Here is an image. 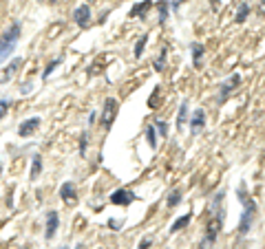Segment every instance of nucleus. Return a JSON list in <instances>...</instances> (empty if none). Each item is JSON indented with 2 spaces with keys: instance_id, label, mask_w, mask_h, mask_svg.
I'll list each match as a JSON object with an SVG mask.
<instances>
[{
  "instance_id": "f257e3e1",
  "label": "nucleus",
  "mask_w": 265,
  "mask_h": 249,
  "mask_svg": "<svg viewBox=\"0 0 265 249\" xmlns=\"http://www.w3.org/2000/svg\"><path fill=\"white\" fill-rule=\"evenodd\" d=\"M223 196L225 192L221 190L214 194L212 203H210V214H208V225H206V234H203L201 242H199V249H212V245L217 242L221 229H223V207H221V203H223Z\"/></svg>"
},
{
  "instance_id": "f03ea898",
  "label": "nucleus",
  "mask_w": 265,
  "mask_h": 249,
  "mask_svg": "<svg viewBox=\"0 0 265 249\" xmlns=\"http://www.w3.org/2000/svg\"><path fill=\"white\" fill-rule=\"evenodd\" d=\"M236 196H239L241 205H243V212H241V220H239V238H245L247 234H250L254 220H256V201L254 198H250V194H247V187L245 183L239 185V190H236Z\"/></svg>"
},
{
  "instance_id": "7ed1b4c3",
  "label": "nucleus",
  "mask_w": 265,
  "mask_h": 249,
  "mask_svg": "<svg viewBox=\"0 0 265 249\" xmlns=\"http://www.w3.org/2000/svg\"><path fill=\"white\" fill-rule=\"evenodd\" d=\"M20 33H22L20 22H14V25L0 36V64L16 51V44H18V40H20Z\"/></svg>"
},
{
  "instance_id": "20e7f679",
  "label": "nucleus",
  "mask_w": 265,
  "mask_h": 249,
  "mask_svg": "<svg viewBox=\"0 0 265 249\" xmlns=\"http://www.w3.org/2000/svg\"><path fill=\"white\" fill-rule=\"evenodd\" d=\"M117 110H119V104H117V99L115 97H108L106 102H104V110H102V126L104 128H110V126L115 124V117H117Z\"/></svg>"
},
{
  "instance_id": "39448f33",
  "label": "nucleus",
  "mask_w": 265,
  "mask_h": 249,
  "mask_svg": "<svg viewBox=\"0 0 265 249\" xmlns=\"http://www.w3.org/2000/svg\"><path fill=\"white\" fill-rule=\"evenodd\" d=\"M239 84H241V75H239V73H232L228 80H225L223 84L219 86V88H221V91H219V104H225V102H228V99L232 97V93L239 88Z\"/></svg>"
},
{
  "instance_id": "423d86ee",
  "label": "nucleus",
  "mask_w": 265,
  "mask_h": 249,
  "mask_svg": "<svg viewBox=\"0 0 265 249\" xmlns=\"http://www.w3.org/2000/svg\"><path fill=\"white\" fill-rule=\"evenodd\" d=\"M132 201H137V194L130 190H126V187H119V190H115L113 194H110V203H113V205L126 207V205H130Z\"/></svg>"
},
{
  "instance_id": "0eeeda50",
  "label": "nucleus",
  "mask_w": 265,
  "mask_h": 249,
  "mask_svg": "<svg viewBox=\"0 0 265 249\" xmlns=\"http://www.w3.org/2000/svg\"><path fill=\"white\" fill-rule=\"evenodd\" d=\"M73 20L80 29H86L91 25V7L88 5H80L75 11H73Z\"/></svg>"
},
{
  "instance_id": "6e6552de",
  "label": "nucleus",
  "mask_w": 265,
  "mask_h": 249,
  "mask_svg": "<svg viewBox=\"0 0 265 249\" xmlns=\"http://www.w3.org/2000/svg\"><path fill=\"white\" fill-rule=\"evenodd\" d=\"M203 128H206V110L203 108H197L190 117V132L192 135H199Z\"/></svg>"
},
{
  "instance_id": "1a4fd4ad",
  "label": "nucleus",
  "mask_w": 265,
  "mask_h": 249,
  "mask_svg": "<svg viewBox=\"0 0 265 249\" xmlns=\"http://www.w3.org/2000/svg\"><path fill=\"white\" fill-rule=\"evenodd\" d=\"M38 128H40V117L25 119V121H22V124L18 126V135H20V137H31Z\"/></svg>"
},
{
  "instance_id": "9d476101",
  "label": "nucleus",
  "mask_w": 265,
  "mask_h": 249,
  "mask_svg": "<svg viewBox=\"0 0 265 249\" xmlns=\"http://www.w3.org/2000/svg\"><path fill=\"white\" fill-rule=\"evenodd\" d=\"M60 198H62L64 203H75L77 201V192H75V183H71V181H66L60 187Z\"/></svg>"
},
{
  "instance_id": "9b49d317",
  "label": "nucleus",
  "mask_w": 265,
  "mask_h": 249,
  "mask_svg": "<svg viewBox=\"0 0 265 249\" xmlns=\"http://www.w3.org/2000/svg\"><path fill=\"white\" fill-rule=\"evenodd\" d=\"M190 51H192V66H195V69H201V64H203V53H206L203 44H201V42H192V44H190Z\"/></svg>"
},
{
  "instance_id": "f8f14e48",
  "label": "nucleus",
  "mask_w": 265,
  "mask_h": 249,
  "mask_svg": "<svg viewBox=\"0 0 265 249\" xmlns=\"http://www.w3.org/2000/svg\"><path fill=\"white\" fill-rule=\"evenodd\" d=\"M58 231V212H47V231H44V238L51 240Z\"/></svg>"
},
{
  "instance_id": "ddd939ff",
  "label": "nucleus",
  "mask_w": 265,
  "mask_h": 249,
  "mask_svg": "<svg viewBox=\"0 0 265 249\" xmlns=\"http://www.w3.org/2000/svg\"><path fill=\"white\" fill-rule=\"evenodd\" d=\"M153 7V0H142V3H137L135 7L130 9V18H144V16H146V11Z\"/></svg>"
},
{
  "instance_id": "4468645a",
  "label": "nucleus",
  "mask_w": 265,
  "mask_h": 249,
  "mask_svg": "<svg viewBox=\"0 0 265 249\" xmlns=\"http://www.w3.org/2000/svg\"><path fill=\"white\" fill-rule=\"evenodd\" d=\"M20 64H22V60H20V58H14V60H11V62H9V66H7V69H5V73L0 75V82H9L11 77L16 75V71L20 69Z\"/></svg>"
},
{
  "instance_id": "2eb2a0df",
  "label": "nucleus",
  "mask_w": 265,
  "mask_h": 249,
  "mask_svg": "<svg viewBox=\"0 0 265 249\" xmlns=\"http://www.w3.org/2000/svg\"><path fill=\"white\" fill-rule=\"evenodd\" d=\"M190 220H192V214L190 212L184 214V216H179L173 225H170V234H177V231H181L184 227H188V225H190Z\"/></svg>"
},
{
  "instance_id": "dca6fc26",
  "label": "nucleus",
  "mask_w": 265,
  "mask_h": 249,
  "mask_svg": "<svg viewBox=\"0 0 265 249\" xmlns=\"http://www.w3.org/2000/svg\"><path fill=\"white\" fill-rule=\"evenodd\" d=\"M40 172H42V157H40V154H33V161H31V172H29L31 181H36L38 176H40Z\"/></svg>"
},
{
  "instance_id": "f3484780",
  "label": "nucleus",
  "mask_w": 265,
  "mask_h": 249,
  "mask_svg": "<svg viewBox=\"0 0 265 249\" xmlns=\"http://www.w3.org/2000/svg\"><path fill=\"white\" fill-rule=\"evenodd\" d=\"M186 119H188V99H186V102H181L179 113H177V130H184Z\"/></svg>"
},
{
  "instance_id": "a211bd4d",
  "label": "nucleus",
  "mask_w": 265,
  "mask_h": 249,
  "mask_svg": "<svg viewBox=\"0 0 265 249\" xmlns=\"http://www.w3.org/2000/svg\"><path fill=\"white\" fill-rule=\"evenodd\" d=\"M157 11H159V25H166V20H168V11H170V3H168V0H159V3H157Z\"/></svg>"
},
{
  "instance_id": "6ab92c4d",
  "label": "nucleus",
  "mask_w": 265,
  "mask_h": 249,
  "mask_svg": "<svg viewBox=\"0 0 265 249\" xmlns=\"http://www.w3.org/2000/svg\"><path fill=\"white\" fill-rule=\"evenodd\" d=\"M247 16H250V5H247V3H241V5H239V11H236V16H234V20L239 22V25H243V22L247 20Z\"/></svg>"
},
{
  "instance_id": "aec40b11",
  "label": "nucleus",
  "mask_w": 265,
  "mask_h": 249,
  "mask_svg": "<svg viewBox=\"0 0 265 249\" xmlns=\"http://www.w3.org/2000/svg\"><path fill=\"white\" fill-rule=\"evenodd\" d=\"M146 141H148V146L153 148H157V130H155V124H151V126H146Z\"/></svg>"
},
{
  "instance_id": "412c9836",
  "label": "nucleus",
  "mask_w": 265,
  "mask_h": 249,
  "mask_svg": "<svg viewBox=\"0 0 265 249\" xmlns=\"http://www.w3.org/2000/svg\"><path fill=\"white\" fill-rule=\"evenodd\" d=\"M166 58H168V49H162V51H159V58L155 60V71H159V73H162L164 71V66H166Z\"/></svg>"
},
{
  "instance_id": "4be33fe9",
  "label": "nucleus",
  "mask_w": 265,
  "mask_h": 249,
  "mask_svg": "<svg viewBox=\"0 0 265 249\" xmlns=\"http://www.w3.org/2000/svg\"><path fill=\"white\" fill-rule=\"evenodd\" d=\"M179 203H181V192L179 190H173L168 194V198H166V205H168V207H177Z\"/></svg>"
},
{
  "instance_id": "5701e85b",
  "label": "nucleus",
  "mask_w": 265,
  "mask_h": 249,
  "mask_svg": "<svg viewBox=\"0 0 265 249\" xmlns=\"http://www.w3.org/2000/svg\"><path fill=\"white\" fill-rule=\"evenodd\" d=\"M146 42H148V36H140V40H137V44H135V60H140L144 55V47H146Z\"/></svg>"
},
{
  "instance_id": "b1692460",
  "label": "nucleus",
  "mask_w": 265,
  "mask_h": 249,
  "mask_svg": "<svg viewBox=\"0 0 265 249\" xmlns=\"http://www.w3.org/2000/svg\"><path fill=\"white\" fill-rule=\"evenodd\" d=\"M60 62H62V60H60V58H55V60H51V62H49V66H47V69H44V71H42V80H49V75H51V73H53V69H55V66H58Z\"/></svg>"
},
{
  "instance_id": "393cba45",
  "label": "nucleus",
  "mask_w": 265,
  "mask_h": 249,
  "mask_svg": "<svg viewBox=\"0 0 265 249\" xmlns=\"http://www.w3.org/2000/svg\"><path fill=\"white\" fill-rule=\"evenodd\" d=\"M155 130H157L162 137H168V124H166V121H162V119L155 121Z\"/></svg>"
},
{
  "instance_id": "a878e982",
  "label": "nucleus",
  "mask_w": 265,
  "mask_h": 249,
  "mask_svg": "<svg viewBox=\"0 0 265 249\" xmlns=\"http://www.w3.org/2000/svg\"><path fill=\"white\" fill-rule=\"evenodd\" d=\"M9 108H11V102H9V99H0V119H3L5 115L9 113Z\"/></svg>"
},
{
  "instance_id": "bb28decb",
  "label": "nucleus",
  "mask_w": 265,
  "mask_h": 249,
  "mask_svg": "<svg viewBox=\"0 0 265 249\" xmlns=\"http://www.w3.org/2000/svg\"><path fill=\"white\" fill-rule=\"evenodd\" d=\"M151 247H153V240L148 238V236H146V238H142L140 245H137V249H151Z\"/></svg>"
},
{
  "instance_id": "cd10ccee",
  "label": "nucleus",
  "mask_w": 265,
  "mask_h": 249,
  "mask_svg": "<svg viewBox=\"0 0 265 249\" xmlns=\"http://www.w3.org/2000/svg\"><path fill=\"white\" fill-rule=\"evenodd\" d=\"M121 225H124V220H115V218H110V220H108V227H110V229H115V231H117V229L121 227Z\"/></svg>"
},
{
  "instance_id": "c85d7f7f",
  "label": "nucleus",
  "mask_w": 265,
  "mask_h": 249,
  "mask_svg": "<svg viewBox=\"0 0 265 249\" xmlns=\"http://www.w3.org/2000/svg\"><path fill=\"white\" fill-rule=\"evenodd\" d=\"M86 132H82V137H80V152L82 154H86Z\"/></svg>"
},
{
  "instance_id": "c756f323",
  "label": "nucleus",
  "mask_w": 265,
  "mask_h": 249,
  "mask_svg": "<svg viewBox=\"0 0 265 249\" xmlns=\"http://www.w3.org/2000/svg\"><path fill=\"white\" fill-rule=\"evenodd\" d=\"M168 3H170V9L173 11H179V7L184 5V0H168Z\"/></svg>"
},
{
  "instance_id": "7c9ffc66",
  "label": "nucleus",
  "mask_w": 265,
  "mask_h": 249,
  "mask_svg": "<svg viewBox=\"0 0 265 249\" xmlns=\"http://www.w3.org/2000/svg\"><path fill=\"white\" fill-rule=\"evenodd\" d=\"M20 91H22V93H25V95H27V93H29V91H31V84H25V86H22V88H20Z\"/></svg>"
},
{
  "instance_id": "2f4dec72",
  "label": "nucleus",
  "mask_w": 265,
  "mask_h": 249,
  "mask_svg": "<svg viewBox=\"0 0 265 249\" xmlns=\"http://www.w3.org/2000/svg\"><path fill=\"white\" fill-rule=\"evenodd\" d=\"M40 3H49V5H55L58 0H40Z\"/></svg>"
},
{
  "instance_id": "473e14b6",
  "label": "nucleus",
  "mask_w": 265,
  "mask_h": 249,
  "mask_svg": "<svg viewBox=\"0 0 265 249\" xmlns=\"http://www.w3.org/2000/svg\"><path fill=\"white\" fill-rule=\"evenodd\" d=\"M75 249H84V245H77V247H75Z\"/></svg>"
},
{
  "instance_id": "72a5a7b5",
  "label": "nucleus",
  "mask_w": 265,
  "mask_h": 249,
  "mask_svg": "<svg viewBox=\"0 0 265 249\" xmlns=\"http://www.w3.org/2000/svg\"><path fill=\"white\" fill-rule=\"evenodd\" d=\"M0 174H3V163H0Z\"/></svg>"
},
{
  "instance_id": "f704fd0d",
  "label": "nucleus",
  "mask_w": 265,
  "mask_h": 249,
  "mask_svg": "<svg viewBox=\"0 0 265 249\" xmlns=\"http://www.w3.org/2000/svg\"><path fill=\"white\" fill-rule=\"evenodd\" d=\"M88 3H95V0H88Z\"/></svg>"
},
{
  "instance_id": "c9c22d12",
  "label": "nucleus",
  "mask_w": 265,
  "mask_h": 249,
  "mask_svg": "<svg viewBox=\"0 0 265 249\" xmlns=\"http://www.w3.org/2000/svg\"><path fill=\"white\" fill-rule=\"evenodd\" d=\"M62 249H66V247H62Z\"/></svg>"
}]
</instances>
